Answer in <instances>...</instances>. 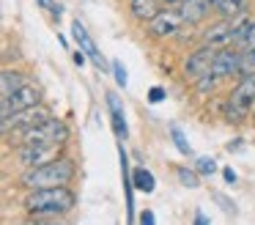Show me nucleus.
Listing matches in <instances>:
<instances>
[{
  "instance_id": "obj_1",
  "label": "nucleus",
  "mask_w": 255,
  "mask_h": 225,
  "mask_svg": "<svg viewBox=\"0 0 255 225\" xmlns=\"http://www.w3.org/2000/svg\"><path fill=\"white\" fill-rule=\"evenodd\" d=\"M74 203H77V198L66 184L41 187V190H30V195L25 198V212L36 214V217H41V214H66L74 209Z\"/></svg>"
},
{
  "instance_id": "obj_2",
  "label": "nucleus",
  "mask_w": 255,
  "mask_h": 225,
  "mask_svg": "<svg viewBox=\"0 0 255 225\" xmlns=\"http://www.w3.org/2000/svg\"><path fill=\"white\" fill-rule=\"evenodd\" d=\"M77 168L72 159H52L47 165L39 168H28V173H22V187L28 190H41V187H58V184H69L74 179Z\"/></svg>"
},
{
  "instance_id": "obj_3",
  "label": "nucleus",
  "mask_w": 255,
  "mask_h": 225,
  "mask_svg": "<svg viewBox=\"0 0 255 225\" xmlns=\"http://www.w3.org/2000/svg\"><path fill=\"white\" fill-rule=\"evenodd\" d=\"M253 110H255V71L253 74H242L239 85L233 88V93L228 96L225 118L231 121V124H242Z\"/></svg>"
},
{
  "instance_id": "obj_4",
  "label": "nucleus",
  "mask_w": 255,
  "mask_h": 225,
  "mask_svg": "<svg viewBox=\"0 0 255 225\" xmlns=\"http://www.w3.org/2000/svg\"><path fill=\"white\" fill-rule=\"evenodd\" d=\"M69 140V126L61 118H47L44 124L22 129V146L30 143H47V146H63Z\"/></svg>"
},
{
  "instance_id": "obj_5",
  "label": "nucleus",
  "mask_w": 255,
  "mask_h": 225,
  "mask_svg": "<svg viewBox=\"0 0 255 225\" xmlns=\"http://www.w3.org/2000/svg\"><path fill=\"white\" fill-rule=\"evenodd\" d=\"M214 58H217V47H211V44L198 47L187 58V63H184V74H187V80L200 82L203 77H209L211 69H214Z\"/></svg>"
},
{
  "instance_id": "obj_6",
  "label": "nucleus",
  "mask_w": 255,
  "mask_h": 225,
  "mask_svg": "<svg viewBox=\"0 0 255 225\" xmlns=\"http://www.w3.org/2000/svg\"><path fill=\"white\" fill-rule=\"evenodd\" d=\"M47 118H52L50 113H47L41 104H36V107H28V110H14L11 115H6L3 118V132H11V126L14 129H30V126H39V124H44Z\"/></svg>"
},
{
  "instance_id": "obj_7",
  "label": "nucleus",
  "mask_w": 255,
  "mask_h": 225,
  "mask_svg": "<svg viewBox=\"0 0 255 225\" xmlns=\"http://www.w3.org/2000/svg\"><path fill=\"white\" fill-rule=\"evenodd\" d=\"M0 104H3V118H6V115L14 113V110H28V107L41 104V93H39V88H33V85L25 82V85L17 88L11 96H3V102H0Z\"/></svg>"
},
{
  "instance_id": "obj_8",
  "label": "nucleus",
  "mask_w": 255,
  "mask_h": 225,
  "mask_svg": "<svg viewBox=\"0 0 255 225\" xmlns=\"http://www.w3.org/2000/svg\"><path fill=\"white\" fill-rule=\"evenodd\" d=\"M61 154V146H47V143H30V146L19 148V162L25 168H39V165H47L52 159H58Z\"/></svg>"
},
{
  "instance_id": "obj_9",
  "label": "nucleus",
  "mask_w": 255,
  "mask_h": 225,
  "mask_svg": "<svg viewBox=\"0 0 255 225\" xmlns=\"http://www.w3.org/2000/svg\"><path fill=\"white\" fill-rule=\"evenodd\" d=\"M211 74H214L217 80L242 74V52H239L236 47L233 49H220L217 58H214V69H211Z\"/></svg>"
},
{
  "instance_id": "obj_10",
  "label": "nucleus",
  "mask_w": 255,
  "mask_h": 225,
  "mask_svg": "<svg viewBox=\"0 0 255 225\" xmlns=\"http://www.w3.org/2000/svg\"><path fill=\"white\" fill-rule=\"evenodd\" d=\"M233 30H236V19L222 16L220 22H214L211 27H206L203 44H211V47H228V44H233Z\"/></svg>"
},
{
  "instance_id": "obj_11",
  "label": "nucleus",
  "mask_w": 255,
  "mask_h": 225,
  "mask_svg": "<svg viewBox=\"0 0 255 225\" xmlns=\"http://www.w3.org/2000/svg\"><path fill=\"white\" fill-rule=\"evenodd\" d=\"M181 25H184L181 11L167 8V11H159V14L148 22V30H151V36H173V33H178Z\"/></svg>"
},
{
  "instance_id": "obj_12",
  "label": "nucleus",
  "mask_w": 255,
  "mask_h": 225,
  "mask_svg": "<svg viewBox=\"0 0 255 225\" xmlns=\"http://www.w3.org/2000/svg\"><path fill=\"white\" fill-rule=\"evenodd\" d=\"M233 47H236L239 52H250V49H255V19L242 16V19L236 22V30H233Z\"/></svg>"
},
{
  "instance_id": "obj_13",
  "label": "nucleus",
  "mask_w": 255,
  "mask_h": 225,
  "mask_svg": "<svg viewBox=\"0 0 255 225\" xmlns=\"http://www.w3.org/2000/svg\"><path fill=\"white\" fill-rule=\"evenodd\" d=\"M211 8H214V0H184L178 11H181L187 25H198L211 14Z\"/></svg>"
},
{
  "instance_id": "obj_14",
  "label": "nucleus",
  "mask_w": 255,
  "mask_h": 225,
  "mask_svg": "<svg viewBox=\"0 0 255 225\" xmlns=\"http://www.w3.org/2000/svg\"><path fill=\"white\" fill-rule=\"evenodd\" d=\"M72 33H74V38H77L80 49H83V52L88 55V58L94 60L96 66H99V69H105V58L99 55V49H96V44L91 41V36L85 33V27H83V22H80V19H74V22H72Z\"/></svg>"
},
{
  "instance_id": "obj_15",
  "label": "nucleus",
  "mask_w": 255,
  "mask_h": 225,
  "mask_svg": "<svg viewBox=\"0 0 255 225\" xmlns=\"http://www.w3.org/2000/svg\"><path fill=\"white\" fill-rule=\"evenodd\" d=\"M162 3H165V0H132V3H129V11H132L137 19L151 22L162 11Z\"/></svg>"
},
{
  "instance_id": "obj_16",
  "label": "nucleus",
  "mask_w": 255,
  "mask_h": 225,
  "mask_svg": "<svg viewBox=\"0 0 255 225\" xmlns=\"http://www.w3.org/2000/svg\"><path fill=\"white\" fill-rule=\"evenodd\" d=\"M214 11L220 16H228V19H236L247 11V0H214Z\"/></svg>"
},
{
  "instance_id": "obj_17",
  "label": "nucleus",
  "mask_w": 255,
  "mask_h": 225,
  "mask_svg": "<svg viewBox=\"0 0 255 225\" xmlns=\"http://www.w3.org/2000/svg\"><path fill=\"white\" fill-rule=\"evenodd\" d=\"M0 82H3V96H11L17 88H22L25 85V77L19 74V71H11V69H6L3 71V77H0Z\"/></svg>"
},
{
  "instance_id": "obj_18",
  "label": "nucleus",
  "mask_w": 255,
  "mask_h": 225,
  "mask_svg": "<svg viewBox=\"0 0 255 225\" xmlns=\"http://www.w3.org/2000/svg\"><path fill=\"white\" fill-rule=\"evenodd\" d=\"M132 184L137 187L140 192H154L156 181H154V176H151L145 168H134V173H132Z\"/></svg>"
},
{
  "instance_id": "obj_19",
  "label": "nucleus",
  "mask_w": 255,
  "mask_h": 225,
  "mask_svg": "<svg viewBox=\"0 0 255 225\" xmlns=\"http://www.w3.org/2000/svg\"><path fill=\"white\" fill-rule=\"evenodd\" d=\"M107 104H110V113H113V124H116V132H118V137H127V121H124V115H121V107H118V99L113 96H107Z\"/></svg>"
},
{
  "instance_id": "obj_20",
  "label": "nucleus",
  "mask_w": 255,
  "mask_h": 225,
  "mask_svg": "<svg viewBox=\"0 0 255 225\" xmlns=\"http://www.w3.org/2000/svg\"><path fill=\"white\" fill-rule=\"evenodd\" d=\"M176 176H178V181H181L184 187H189V190H195V187H200V179H198V173H195V170L178 168V170H176Z\"/></svg>"
},
{
  "instance_id": "obj_21",
  "label": "nucleus",
  "mask_w": 255,
  "mask_h": 225,
  "mask_svg": "<svg viewBox=\"0 0 255 225\" xmlns=\"http://www.w3.org/2000/svg\"><path fill=\"white\" fill-rule=\"evenodd\" d=\"M170 137H173V143H176V148L181 154H189L192 148H189V143H187V137H184V132L178 129V126H170Z\"/></svg>"
},
{
  "instance_id": "obj_22",
  "label": "nucleus",
  "mask_w": 255,
  "mask_h": 225,
  "mask_svg": "<svg viewBox=\"0 0 255 225\" xmlns=\"http://www.w3.org/2000/svg\"><path fill=\"white\" fill-rule=\"evenodd\" d=\"M195 170H198V173H203V176H211L217 170V162L211 157H200L198 165H195Z\"/></svg>"
},
{
  "instance_id": "obj_23",
  "label": "nucleus",
  "mask_w": 255,
  "mask_h": 225,
  "mask_svg": "<svg viewBox=\"0 0 255 225\" xmlns=\"http://www.w3.org/2000/svg\"><path fill=\"white\" fill-rule=\"evenodd\" d=\"M113 71H116V82H118V85H127V69L121 66V60L113 63Z\"/></svg>"
},
{
  "instance_id": "obj_24",
  "label": "nucleus",
  "mask_w": 255,
  "mask_h": 225,
  "mask_svg": "<svg viewBox=\"0 0 255 225\" xmlns=\"http://www.w3.org/2000/svg\"><path fill=\"white\" fill-rule=\"evenodd\" d=\"M39 5H44V8L50 11L52 16H61V5H58V3H52V0H39Z\"/></svg>"
},
{
  "instance_id": "obj_25",
  "label": "nucleus",
  "mask_w": 255,
  "mask_h": 225,
  "mask_svg": "<svg viewBox=\"0 0 255 225\" xmlns=\"http://www.w3.org/2000/svg\"><path fill=\"white\" fill-rule=\"evenodd\" d=\"M148 99H151V102H162V99H165V91H162V88H151V91H148Z\"/></svg>"
},
{
  "instance_id": "obj_26",
  "label": "nucleus",
  "mask_w": 255,
  "mask_h": 225,
  "mask_svg": "<svg viewBox=\"0 0 255 225\" xmlns=\"http://www.w3.org/2000/svg\"><path fill=\"white\" fill-rule=\"evenodd\" d=\"M140 223H143V225H151V223H154V214H151V212H143V214H140Z\"/></svg>"
},
{
  "instance_id": "obj_27",
  "label": "nucleus",
  "mask_w": 255,
  "mask_h": 225,
  "mask_svg": "<svg viewBox=\"0 0 255 225\" xmlns=\"http://www.w3.org/2000/svg\"><path fill=\"white\" fill-rule=\"evenodd\" d=\"M222 176H225V181H228V184H233V181H236V173H233L231 168H225V170H222Z\"/></svg>"
},
{
  "instance_id": "obj_28",
  "label": "nucleus",
  "mask_w": 255,
  "mask_h": 225,
  "mask_svg": "<svg viewBox=\"0 0 255 225\" xmlns=\"http://www.w3.org/2000/svg\"><path fill=\"white\" fill-rule=\"evenodd\" d=\"M74 63H77V66L85 63V52H83V49H77V52H74Z\"/></svg>"
},
{
  "instance_id": "obj_29",
  "label": "nucleus",
  "mask_w": 255,
  "mask_h": 225,
  "mask_svg": "<svg viewBox=\"0 0 255 225\" xmlns=\"http://www.w3.org/2000/svg\"><path fill=\"white\" fill-rule=\"evenodd\" d=\"M165 3H167V5H170V3H184V0H165Z\"/></svg>"
}]
</instances>
